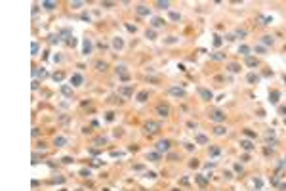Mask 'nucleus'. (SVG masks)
<instances>
[{
  "mask_svg": "<svg viewBox=\"0 0 286 191\" xmlns=\"http://www.w3.org/2000/svg\"><path fill=\"white\" fill-rule=\"evenodd\" d=\"M208 119H210L212 123H216V124H221L225 120V111H221V109H212V111L208 113Z\"/></svg>",
  "mask_w": 286,
  "mask_h": 191,
  "instance_id": "obj_1",
  "label": "nucleus"
},
{
  "mask_svg": "<svg viewBox=\"0 0 286 191\" xmlns=\"http://www.w3.org/2000/svg\"><path fill=\"white\" fill-rule=\"evenodd\" d=\"M143 130H145V134H156L160 130V124L155 123V120H147V123L143 124Z\"/></svg>",
  "mask_w": 286,
  "mask_h": 191,
  "instance_id": "obj_2",
  "label": "nucleus"
},
{
  "mask_svg": "<svg viewBox=\"0 0 286 191\" xmlns=\"http://www.w3.org/2000/svg\"><path fill=\"white\" fill-rule=\"evenodd\" d=\"M155 111H156V115L162 117V119H166V117L170 115V107H168V105H164V103H158Z\"/></svg>",
  "mask_w": 286,
  "mask_h": 191,
  "instance_id": "obj_3",
  "label": "nucleus"
},
{
  "mask_svg": "<svg viewBox=\"0 0 286 191\" xmlns=\"http://www.w3.org/2000/svg\"><path fill=\"white\" fill-rule=\"evenodd\" d=\"M168 94L174 96V97H185V90L179 88V86H170L168 88Z\"/></svg>",
  "mask_w": 286,
  "mask_h": 191,
  "instance_id": "obj_4",
  "label": "nucleus"
},
{
  "mask_svg": "<svg viewBox=\"0 0 286 191\" xmlns=\"http://www.w3.org/2000/svg\"><path fill=\"white\" fill-rule=\"evenodd\" d=\"M168 149H170V141H168V140H160L158 143H156V151H158L160 155H162V153H166Z\"/></svg>",
  "mask_w": 286,
  "mask_h": 191,
  "instance_id": "obj_5",
  "label": "nucleus"
},
{
  "mask_svg": "<svg viewBox=\"0 0 286 191\" xmlns=\"http://www.w3.org/2000/svg\"><path fill=\"white\" fill-rule=\"evenodd\" d=\"M82 82H84V76L80 75V73H75V75L71 76V86H80Z\"/></svg>",
  "mask_w": 286,
  "mask_h": 191,
  "instance_id": "obj_6",
  "label": "nucleus"
},
{
  "mask_svg": "<svg viewBox=\"0 0 286 191\" xmlns=\"http://www.w3.org/2000/svg\"><path fill=\"white\" fill-rule=\"evenodd\" d=\"M33 76H34V80L36 79H46L48 73H46V69H44V67H38V69H33Z\"/></svg>",
  "mask_w": 286,
  "mask_h": 191,
  "instance_id": "obj_7",
  "label": "nucleus"
},
{
  "mask_svg": "<svg viewBox=\"0 0 286 191\" xmlns=\"http://www.w3.org/2000/svg\"><path fill=\"white\" fill-rule=\"evenodd\" d=\"M132 94H134V92H132L130 86H120L118 88V96L120 97H132Z\"/></svg>",
  "mask_w": 286,
  "mask_h": 191,
  "instance_id": "obj_8",
  "label": "nucleus"
},
{
  "mask_svg": "<svg viewBox=\"0 0 286 191\" xmlns=\"http://www.w3.org/2000/svg\"><path fill=\"white\" fill-rule=\"evenodd\" d=\"M199 94H200V97H202L204 101H210L212 97H214V94H212L210 90H206V88H199Z\"/></svg>",
  "mask_w": 286,
  "mask_h": 191,
  "instance_id": "obj_9",
  "label": "nucleus"
},
{
  "mask_svg": "<svg viewBox=\"0 0 286 191\" xmlns=\"http://www.w3.org/2000/svg\"><path fill=\"white\" fill-rule=\"evenodd\" d=\"M54 145H55V147H63V145H67V138L65 136H55L54 138Z\"/></svg>",
  "mask_w": 286,
  "mask_h": 191,
  "instance_id": "obj_10",
  "label": "nucleus"
},
{
  "mask_svg": "<svg viewBox=\"0 0 286 191\" xmlns=\"http://www.w3.org/2000/svg\"><path fill=\"white\" fill-rule=\"evenodd\" d=\"M147 161L158 162V161H160V153H158V151H149V153H147Z\"/></svg>",
  "mask_w": 286,
  "mask_h": 191,
  "instance_id": "obj_11",
  "label": "nucleus"
},
{
  "mask_svg": "<svg viewBox=\"0 0 286 191\" xmlns=\"http://www.w3.org/2000/svg\"><path fill=\"white\" fill-rule=\"evenodd\" d=\"M135 12H138V15H149V14H151V8H147V6H143V4H139V6L135 8Z\"/></svg>",
  "mask_w": 286,
  "mask_h": 191,
  "instance_id": "obj_12",
  "label": "nucleus"
},
{
  "mask_svg": "<svg viewBox=\"0 0 286 191\" xmlns=\"http://www.w3.org/2000/svg\"><path fill=\"white\" fill-rule=\"evenodd\" d=\"M227 134V128L221 126V124H216L214 126V136H225Z\"/></svg>",
  "mask_w": 286,
  "mask_h": 191,
  "instance_id": "obj_13",
  "label": "nucleus"
},
{
  "mask_svg": "<svg viewBox=\"0 0 286 191\" xmlns=\"http://www.w3.org/2000/svg\"><path fill=\"white\" fill-rule=\"evenodd\" d=\"M240 147H242L244 151H252V149H254V143H252L250 140H240Z\"/></svg>",
  "mask_w": 286,
  "mask_h": 191,
  "instance_id": "obj_14",
  "label": "nucleus"
},
{
  "mask_svg": "<svg viewBox=\"0 0 286 191\" xmlns=\"http://www.w3.org/2000/svg\"><path fill=\"white\" fill-rule=\"evenodd\" d=\"M256 19L261 23V25H269V23H271V17H269V15H261V14H257V15H256Z\"/></svg>",
  "mask_w": 286,
  "mask_h": 191,
  "instance_id": "obj_15",
  "label": "nucleus"
},
{
  "mask_svg": "<svg viewBox=\"0 0 286 191\" xmlns=\"http://www.w3.org/2000/svg\"><path fill=\"white\" fill-rule=\"evenodd\" d=\"M61 94L67 96V97H71L72 96V88L69 86V84H61Z\"/></svg>",
  "mask_w": 286,
  "mask_h": 191,
  "instance_id": "obj_16",
  "label": "nucleus"
},
{
  "mask_svg": "<svg viewBox=\"0 0 286 191\" xmlns=\"http://www.w3.org/2000/svg\"><path fill=\"white\" fill-rule=\"evenodd\" d=\"M122 46H124V40L120 38V36H116V38H113V48H115V50H120Z\"/></svg>",
  "mask_w": 286,
  "mask_h": 191,
  "instance_id": "obj_17",
  "label": "nucleus"
},
{
  "mask_svg": "<svg viewBox=\"0 0 286 191\" xmlns=\"http://www.w3.org/2000/svg\"><path fill=\"white\" fill-rule=\"evenodd\" d=\"M151 25H153V29H160V27H164V21L160 17H153Z\"/></svg>",
  "mask_w": 286,
  "mask_h": 191,
  "instance_id": "obj_18",
  "label": "nucleus"
},
{
  "mask_svg": "<svg viewBox=\"0 0 286 191\" xmlns=\"http://www.w3.org/2000/svg\"><path fill=\"white\" fill-rule=\"evenodd\" d=\"M246 80H248L250 84H256V82H259V75H256V73H248Z\"/></svg>",
  "mask_w": 286,
  "mask_h": 191,
  "instance_id": "obj_19",
  "label": "nucleus"
},
{
  "mask_svg": "<svg viewBox=\"0 0 286 191\" xmlns=\"http://www.w3.org/2000/svg\"><path fill=\"white\" fill-rule=\"evenodd\" d=\"M195 141H196V143H200V145H204V143H208V138L206 136H204V134H196V136H195Z\"/></svg>",
  "mask_w": 286,
  "mask_h": 191,
  "instance_id": "obj_20",
  "label": "nucleus"
},
{
  "mask_svg": "<svg viewBox=\"0 0 286 191\" xmlns=\"http://www.w3.org/2000/svg\"><path fill=\"white\" fill-rule=\"evenodd\" d=\"M90 52H92V40L90 38H84V54H90Z\"/></svg>",
  "mask_w": 286,
  "mask_h": 191,
  "instance_id": "obj_21",
  "label": "nucleus"
},
{
  "mask_svg": "<svg viewBox=\"0 0 286 191\" xmlns=\"http://www.w3.org/2000/svg\"><path fill=\"white\" fill-rule=\"evenodd\" d=\"M95 69H97L99 73L107 71V63H105V61H101V59H99V61H95Z\"/></svg>",
  "mask_w": 286,
  "mask_h": 191,
  "instance_id": "obj_22",
  "label": "nucleus"
},
{
  "mask_svg": "<svg viewBox=\"0 0 286 191\" xmlns=\"http://www.w3.org/2000/svg\"><path fill=\"white\" fill-rule=\"evenodd\" d=\"M105 143H107V138H103V136H99V138L94 140V145H97V147H101V145H105Z\"/></svg>",
  "mask_w": 286,
  "mask_h": 191,
  "instance_id": "obj_23",
  "label": "nucleus"
},
{
  "mask_svg": "<svg viewBox=\"0 0 286 191\" xmlns=\"http://www.w3.org/2000/svg\"><path fill=\"white\" fill-rule=\"evenodd\" d=\"M208 153H210L212 157H217V155H219V153H221V149L217 147V145H212V147L208 149Z\"/></svg>",
  "mask_w": 286,
  "mask_h": 191,
  "instance_id": "obj_24",
  "label": "nucleus"
},
{
  "mask_svg": "<svg viewBox=\"0 0 286 191\" xmlns=\"http://www.w3.org/2000/svg\"><path fill=\"white\" fill-rule=\"evenodd\" d=\"M261 42H263V44H267V46H269V44H273V42H275V38H273V36H269V35H265V36H261Z\"/></svg>",
  "mask_w": 286,
  "mask_h": 191,
  "instance_id": "obj_25",
  "label": "nucleus"
},
{
  "mask_svg": "<svg viewBox=\"0 0 286 191\" xmlns=\"http://www.w3.org/2000/svg\"><path fill=\"white\" fill-rule=\"evenodd\" d=\"M239 54H242L244 58H248V55H250V48H248V46H240L239 48Z\"/></svg>",
  "mask_w": 286,
  "mask_h": 191,
  "instance_id": "obj_26",
  "label": "nucleus"
},
{
  "mask_svg": "<svg viewBox=\"0 0 286 191\" xmlns=\"http://www.w3.org/2000/svg\"><path fill=\"white\" fill-rule=\"evenodd\" d=\"M195 180H196V184H199V185H202V187L208 184V180H206L204 176H195Z\"/></svg>",
  "mask_w": 286,
  "mask_h": 191,
  "instance_id": "obj_27",
  "label": "nucleus"
},
{
  "mask_svg": "<svg viewBox=\"0 0 286 191\" xmlns=\"http://www.w3.org/2000/svg\"><path fill=\"white\" fill-rule=\"evenodd\" d=\"M156 8H160V10H166L168 6H170V2H162V0H158V2H155Z\"/></svg>",
  "mask_w": 286,
  "mask_h": 191,
  "instance_id": "obj_28",
  "label": "nucleus"
},
{
  "mask_svg": "<svg viewBox=\"0 0 286 191\" xmlns=\"http://www.w3.org/2000/svg\"><path fill=\"white\" fill-rule=\"evenodd\" d=\"M147 97H149V92L143 90V92H139V94H138V101H145Z\"/></svg>",
  "mask_w": 286,
  "mask_h": 191,
  "instance_id": "obj_29",
  "label": "nucleus"
},
{
  "mask_svg": "<svg viewBox=\"0 0 286 191\" xmlns=\"http://www.w3.org/2000/svg\"><path fill=\"white\" fill-rule=\"evenodd\" d=\"M227 69H229L231 73H239V71H240V67H239L237 63H229V65H227Z\"/></svg>",
  "mask_w": 286,
  "mask_h": 191,
  "instance_id": "obj_30",
  "label": "nucleus"
},
{
  "mask_svg": "<svg viewBox=\"0 0 286 191\" xmlns=\"http://www.w3.org/2000/svg\"><path fill=\"white\" fill-rule=\"evenodd\" d=\"M246 65H248V67H256V65H257V59H254V58L248 55V58H246Z\"/></svg>",
  "mask_w": 286,
  "mask_h": 191,
  "instance_id": "obj_31",
  "label": "nucleus"
},
{
  "mask_svg": "<svg viewBox=\"0 0 286 191\" xmlns=\"http://www.w3.org/2000/svg\"><path fill=\"white\" fill-rule=\"evenodd\" d=\"M42 8H44V10H54L55 2H42Z\"/></svg>",
  "mask_w": 286,
  "mask_h": 191,
  "instance_id": "obj_32",
  "label": "nucleus"
},
{
  "mask_svg": "<svg viewBox=\"0 0 286 191\" xmlns=\"http://www.w3.org/2000/svg\"><path fill=\"white\" fill-rule=\"evenodd\" d=\"M170 19H172V21H179L181 15H179V14H176V12H170Z\"/></svg>",
  "mask_w": 286,
  "mask_h": 191,
  "instance_id": "obj_33",
  "label": "nucleus"
},
{
  "mask_svg": "<svg viewBox=\"0 0 286 191\" xmlns=\"http://www.w3.org/2000/svg\"><path fill=\"white\" fill-rule=\"evenodd\" d=\"M80 6H84V2H80V0H76V2H71V8H75V10H78Z\"/></svg>",
  "mask_w": 286,
  "mask_h": 191,
  "instance_id": "obj_34",
  "label": "nucleus"
},
{
  "mask_svg": "<svg viewBox=\"0 0 286 191\" xmlns=\"http://www.w3.org/2000/svg\"><path fill=\"white\" fill-rule=\"evenodd\" d=\"M279 97H280L279 92H273V94H271V101H273V103H277V101H279Z\"/></svg>",
  "mask_w": 286,
  "mask_h": 191,
  "instance_id": "obj_35",
  "label": "nucleus"
},
{
  "mask_svg": "<svg viewBox=\"0 0 286 191\" xmlns=\"http://www.w3.org/2000/svg\"><path fill=\"white\" fill-rule=\"evenodd\" d=\"M90 170H86V168H82V170H80V176H82V178H90Z\"/></svg>",
  "mask_w": 286,
  "mask_h": 191,
  "instance_id": "obj_36",
  "label": "nucleus"
},
{
  "mask_svg": "<svg viewBox=\"0 0 286 191\" xmlns=\"http://www.w3.org/2000/svg\"><path fill=\"white\" fill-rule=\"evenodd\" d=\"M145 36H147L149 40H153V38H155L156 35H155V31H149V29H147V32H145Z\"/></svg>",
  "mask_w": 286,
  "mask_h": 191,
  "instance_id": "obj_37",
  "label": "nucleus"
},
{
  "mask_svg": "<svg viewBox=\"0 0 286 191\" xmlns=\"http://www.w3.org/2000/svg\"><path fill=\"white\" fill-rule=\"evenodd\" d=\"M61 79H63V73L61 71H59V73H54V80H57V82H59Z\"/></svg>",
  "mask_w": 286,
  "mask_h": 191,
  "instance_id": "obj_38",
  "label": "nucleus"
},
{
  "mask_svg": "<svg viewBox=\"0 0 286 191\" xmlns=\"http://www.w3.org/2000/svg\"><path fill=\"white\" fill-rule=\"evenodd\" d=\"M233 36H239V38H242V36H246V31H235V35Z\"/></svg>",
  "mask_w": 286,
  "mask_h": 191,
  "instance_id": "obj_39",
  "label": "nucleus"
},
{
  "mask_svg": "<svg viewBox=\"0 0 286 191\" xmlns=\"http://www.w3.org/2000/svg\"><path fill=\"white\" fill-rule=\"evenodd\" d=\"M50 42H59V35H50Z\"/></svg>",
  "mask_w": 286,
  "mask_h": 191,
  "instance_id": "obj_40",
  "label": "nucleus"
},
{
  "mask_svg": "<svg viewBox=\"0 0 286 191\" xmlns=\"http://www.w3.org/2000/svg\"><path fill=\"white\" fill-rule=\"evenodd\" d=\"M63 162H65V164H71V162H72V157H63V159H61Z\"/></svg>",
  "mask_w": 286,
  "mask_h": 191,
  "instance_id": "obj_41",
  "label": "nucleus"
},
{
  "mask_svg": "<svg viewBox=\"0 0 286 191\" xmlns=\"http://www.w3.org/2000/svg\"><path fill=\"white\" fill-rule=\"evenodd\" d=\"M223 176L227 178V180H231V178H233V172H229V170H225V172H223Z\"/></svg>",
  "mask_w": 286,
  "mask_h": 191,
  "instance_id": "obj_42",
  "label": "nucleus"
},
{
  "mask_svg": "<svg viewBox=\"0 0 286 191\" xmlns=\"http://www.w3.org/2000/svg\"><path fill=\"white\" fill-rule=\"evenodd\" d=\"M101 6L103 8H111V6H115V2H101Z\"/></svg>",
  "mask_w": 286,
  "mask_h": 191,
  "instance_id": "obj_43",
  "label": "nucleus"
},
{
  "mask_svg": "<svg viewBox=\"0 0 286 191\" xmlns=\"http://www.w3.org/2000/svg\"><path fill=\"white\" fill-rule=\"evenodd\" d=\"M38 52V42H33V55Z\"/></svg>",
  "mask_w": 286,
  "mask_h": 191,
  "instance_id": "obj_44",
  "label": "nucleus"
},
{
  "mask_svg": "<svg viewBox=\"0 0 286 191\" xmlns=\"http://www.w3.org/2000/svg\"><path fill=\"white\" fill-rule=\"evenodd\" d=\"M126 29H128V31H132V32H135V27H134V25H130V23L126 25Z\"/></svg>",
  "mask_w": 286,
  "mask_h": 191,
  "instance_id": "obj_45",
  "label": "nucleus"
},
{
  "mask_svg": "<svg viewBox=\"0 0 286 191\" xmlns=\"http://www.w3.org/2000/svg\"><path fill=\"white\" fill-rule=\"evenodd\" d=\"M214 38H216L214 44H216V46H219V44H221V38H219V36H214Z\"/></svg>",
  "mask_w": 286,
  "mask_h": 191,
  "instance_id": "obj_46",
  "label": "nucleus"
},
{
  "mask_svg": "<svg viewBox=\"0 0 286 191\" xmlns=\"http://www.w3.org/2000/svg\"><path fill=\"white\" fill-rule=\"evenodd\" d=\"M38 84H40L38 80H33V90H38Z\"/></svg>",
  "mask_w": 286,
  "mask_h": 191,
  "instance_id": "obj_47",
  "label": "nucleus"
},
{
  "mask_svg": "<svg viewBox=\"0 0 286 191\" xmlns=\"http://www.w3.org/2000/svg\"><path fill=\"white\" fill-rule=\"evenodd\" d=\"M33 136H34V138L40 136V130H38V128H33Z\"/></svg>",
  "mask_w": 286,
  "mask_h": 191,
  "instance_id": "obj_48",
  "label": "nucleus"
},
{
  "mask_svg": "<svg viewBox=\"0 0 286 191\" xmlns=\"http://www.w3.org/2000/svg\"><path fill=\"white\" fill-rule=\"evenodd\" d=\"M115 119V113H107V120H113Z\"/></svg>",
  "mask_w": 286,
  "mask_h": 191,
  "instance_id": "obj_49",
  "label": "nucleus"
},
{
  "mask_svg": "<svg viewBox=\"0 0 286 191\" xmlns=\"http://www.w3.org/2000/svg\"><path fill=\"white\" fill-rule=\"evenodd\" d=\"M97 46L101 48V50H105V48H107V44H105V42H97Z\"/></svg>",
  "mask_w": 286,
  "mask_h": 191,
  "instance_id": "obj_50",
  "label": "nucleus"
},
{
  "mask_svg": "<svg viewBox=\"0 0 286 191\" xmlns=\"http://www.w3.org/2000/svg\"><path fill=\"white\" fill-rule=\"evenodd\" d=\"M76 191H82V189H76Z\"/></svg>",
  "mask_w": 286,
  "mask_h": 191,
  "instance_id": "obj_51",
  "label": "nucleus"
}]
</instances>
